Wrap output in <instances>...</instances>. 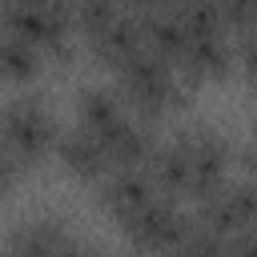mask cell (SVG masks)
Instances as JSON below:
<instances>
[{
    "label": "cell",
    "instance_id": "cell-10",
    "mask_svg": "<svg viewBox=\"0 0 257 257\" xmlns=\"http://www.w3.org/2000/svg\"><path fill=\"white\" fill-rule=\"evenodd\" d=\"M56 157H60V165L72 173V177H80V181H100L104 173H108V153H104V141L92 133V128H84V124H72V128H64L60 137H56Z\"/></svg>",
    "mask_w": 257,
    "mask_h": 257
},
{
    "label": "cell",
    "instance_id": "cell-23",
    "mask_svg": "<svg viewBox=\"0 0 257 257\" xmlns=\"http://www.w3.org/2000/svg\"><path fill=\"white\" fill-rule=\"evenodd\" d=\"M245 169H249V181H257V137H253V145L245 149Z\"/></svg>",
    "mask_w": 257,
    "mask_h": 257
},
{
    "label": "cell",
    "instance_id": "cell-14",
    "mask_svg": "<svg viewBox=\"0 0 257 257\" xmlns=\"http://www.w3.org/2000/svg\"><path fill=\"white\" fill-rule=\"evenodd\" d=\"M124 112H128V108H124V100H120L116 88L88 84V88H80V96H76V124L92 128L96 137H100L104 128H112Z\"/></svg>",
    "mask_w": 257,
    "mask_h": 257
},
{
    "label": "cell",
    "instance_id": "cell-19",
    "mask_svg": "<svg viewBox=\"0 0 257 257\" xmlns=\"http://www.w3.org/2000/svg\"><path fill=\"white\" fill-rule=\"evenodd\" d=\"M233 64H241V72L249 80H257V24L237 32V40H233Z\"/></svg>",
    "mask_w": 257,
    "mask_h": 257
},
{
    "label": "cell",
    "instance_id": "cell-9",
    "mask_svg": "<svg viewBox=\"0 0 257 257\" xmlns=\"http://www.w3.org/2000/svg\"><path fill=\"white\" fill-rule=\"evenodd\" d=\"M177 72L189 84L229 76L233 72V40L225 32H197V36H189L181 56H177Z\"/></svg>",
    "mask_w": 257,
    "mask_h": 257
},
{
    "label": "cell",
    "instance_id": "cell-18",
    "mask_svg": "<svg viewBox=\"0 0 257 257\" xmlns=\"http://www.w3.org/2000/svg\"><path fill=\"white\" fill-rule=\"evenodd\" d=\"M161 257H225V237H217L213 229H205V225H189V233L169 249V253H161Z\"/></svg>",
    "mask_w": 257,
    "mask_h": 257
},
{
    "label": "cell",
    "instance_id": "cell-24",
    "mask_svg": "<svg viewBox=\"0 0 257 257\" xmlns=\"http://www.w3.org/2000/svg\"><path fill=\"white\" fill-rule=\"evenodd\" d=\"M253 137H257V124H253Z\"/></svg>",
    "mask_w": 257,
    "mask_h": 257
},
{
    "label": "cell",
    "instance_id": "cell-3",
    "mask_svg": "<svg viewBox=\"0 0 257 257\" xmlns=\"http://www.w3.org/2000/svg\"><path fill=\"white\" fill-rule=\"evenodd\" d=\"M56 116L48 112V104L40 96H16L0 108V149L20 165H36L56 149Z\"/></svg>",
    "mask_w": 257,
    "mask_h": 257
},
{
    "label": "cell",
    "instance_id": "cell-21",
    "mask_svg": "<svg viewBox=\"0 0 257 257\" xmlns=\"http://www.w3.org/2000/svg\"><path fill=\"white\" fill-rule=\"evenodd\" d=\"M225 257H257V225L225 237Z\"/></svg>",
    "mask_w": 257,
    "mask_h": 257
},
{
    "label": "cell",
    "instance_id": "cell-4",
    "mask_svg": "<svg viewBox=\"0 0 257 257\" xmlns=\"http://www.w3.org/2000/svg\"><path fill=\"white\" fill-rule=\"evenodd\" d=\"M189 225H193V213L181 209V197H165V193H157V197L145 201L128 221H120L128 245L141 249V253H157V257L169 253V249L189 233Z\"/></svg>",
    "mask_w": 257,
    "mask_h": 257
},
{
    "label": "cell",
    "instance_id": "cell-25",
    "mask_svg": "<svg viewBox=\"0 0 257 257\" xmlns=\"http://www.w3.org/2000/svg\"><path fill=\"white\" fill-rule=\"evenodd\" d=\"M0 8H4V0H0Z\"/></svg>",
    "mask_w": 257,
    "mask_h": 257
},
{
    "label": "cell",
    "instance_id": "cell-8",
    "mask_svg": "<svg viewBox=\"0 0 257 257\" xmlns=\"http://www.w3.org/2000/svg\"><path fill=\"white\" fill-rule=\"evenodd\" d=\"M153 197H157V185L145 165H108V173L96 181V201L112 221H128Z\"/></svg>",
    "mask_w": 257,
    "mask_h": 257
},
{
    "label": "cell",
    "instance_id": "cell-16",
    "mask_svg": "<svg viewBox=\"0 0 257 257\" xmlns=\"http://www.w3.org/2000/svg\"><path fill=\"white\" fill-rule=\"evenodd\" d=\"M44 64V52L0 28V80H32Z\"/></svg>",
    "mask_w": 257,
    "mask_h": 257
},
{
    "label": "cell",
    "instance_id": "cell-2",
    "mask_svg": "<svg viewBox=\"0 0 257 257\" xmlns=\"http://www.w3.org/2000/svg\"><path fill=\"white\" fill-rule=\"evenodd\" d=\"M0 28L36 44L44 56H68L72 52V4L68 0H4Z\"/></svg>",
    "mask_w": 257,
    "mask_h": 257
},
{
    "label": "cell",
    "instance_id": "cell-27",
    "mask_svg": "<svg viewBox=\"0 0 257 257\" xmlns=\"http://www.w3.org/2000/svg\"><path fill=\"white\" fill-rule=\"evenodd\" d=\"M32 4H36V0H32Z\"/></svg>",
    "mask_w": 257,
    "mask_h": 257
},
{
    "label": "cell",
    "instance_id": "cell-7",
    "mask_svg": "<svg viewBox=\"0 0 257 257\" xmlns=\"http://www.w3.org/2000/svg\"><path fill=\"white\" fill-rule=\"evenodd\" d=\"M84 241L56 217H28L8 233V257H84Z\"/></svg>",
    "mask_w": 257,
    "mask_h": 257
},
{
    "label": "cell",
    "instance_id": "cell-20",
    "mask_svg": "<svg viewBox=\"0 0 257 257\" xmlns=\"http://www.w3.org/2000/svg\"><path fill=\"white\" fill-rule=\"evenodd\" d=\"M217 4H221V16H225V28L241 32V28L257 24V0H217Z\"/></svg>",
    "mask_w": 257,
    "mask_h": 257
},
{
    "label": "cell",
    "instance_id": "cell-1",
    "mask_svg": "<svg viewBox=\"0 0 257 257\" xmlns=\"http://www.w3.org/2000/svg\"><path fill=\"white\" fill-rule=\"evenodd\" d=\"M112 72H116V92H120L124 108L137 112V116H145V120H157V116L177 112L189 100V88H193L177 72V64L169 56H161V52H153L145 44L120 68H112Z\"/></svg>",
    "mask_w": 257,
    "mask_h": 257
},
{
    "label": "cell",
    "instance_id": "cell-17",
    "mask_svg": "<svg viewBox=\"0 0 257 257\" xmlns=\"http://www.w3.org/2000/svg\"><path fill=\"white\" fill-rule=\"evenodd\" d=\"M173 12L189 28V36H197V32H225V16H221L217 0H173Z\"/></svg>",
    "mask_w": 257,
    "mask_h": 257
},
{
    "label": "cell",
    "instance_id": "cell-26",
    "mask_svg": "<svg viewBox=\"0 0 257 257\" xmlns=\"http://www.w3.org/2000/svg\"><path fill=\"white\" fill-rule=\"evenodd\" d=\"M4 257H8V253H4Z\"/></svg>",
    "mask_w": 257,
    "mask_h": 257
},
{
    "label": "cell",
    "instance_id": "cell-22",
    "mask_svg": "<svg viewBox=\"0 0 257 257\" xmlns=\"http://www.w3.org/2000/svg\"><path fill=\"white\" fill-rule=\"evenodd\" d=\"M16 177H20V165H16V161H12V157H8L4 149H0V201H4L8 193H12Z\"/></svg>",
    "mask_w": 257,
    "mask_h": 257
},
{
    "label": "cell",
    "instance_id": "cell-15",
    "mask_svg": "<svg viewBox=\"0 0 257 257\" xmlns=\"http://www.w3.org/2000/svg\"><path fill=\"white\" fill-rule=\"evenodd\" d=\"M137 20H141L145 48H153V52H161V56H169V60L177 64V56H181V48H185V40H189V28L181 24V16H177L173 8H161V12L137 16Z\"/></svg>",
    "mask_w": 257,
    "mask_h": 257
},
{
    "label": "cell",
    "instance_id": "cell-12",
    "mask_svg": "<svg viewBox=\"0 0 257 257\" xmlns=\"http://www.w3.org/2000/svg\"><path fill=\"white\" fill-rule=\"evenodd\" d=\"M104 141V153L112 165H145L149 153L157 149V133H153V120L137 116V112H124L112 128L100 133Z\"/></svg>",
    "mask_w": 257,
    "mask_h": 257
},
{
    "label": "cell",
    "instance_id": "cell-6",
    "mask_svg": "<svg viewBox=\"0 0 257 257\" xmlns=\"http://www.w3.org/2000/svg\"><path fill=\"white\" fill-rule=\"evenodd\" d=\"M177 141H181V149L189 157V169H193V185H189L193 201L205 197V193H213L221 181H229L225 173H229L233 149H229V141L221 133H213L209 124H189V128L177 133Z\"/></svg>",
    "mask_w": 257,
    "mask_h": 257
},
{
    "label": "cell",
    "instance_id": "cell-5",
    "mask_svg": "<svg viewBox=\"0 0 257 257\" xmlns=\"http://www.w3.org/2000/svg\"><path fill=\"white\" fill-rule=\"evenodd\" d=\"M197 225L213 229L217 237H233L257 225V181H221L213 193L197 197Z\"/></svg>",
    "mask_w": 257,
    "mask_h": 257
},
{
    "label": "cell",
    "instance_id": "cell-13",
    "mask_svg": "<svg viewBox=\"0 0 257 257\" xmlns=\"http://www.w3.org/2000/svg\"><path fill=\"white\" fill-rule=\"evenodd\" d=\"M145 169H149V177H153L157 193H165V197H189L193 169H189V157H185V149H181V141H177V137L157 141V149L149 153Z\"/></svg>",
    "mask_w": 257,
    "mask_h": 257
},
{
    "label": "cell",
    "instance_id": "cell-11",
    "mask_svg": "<svg viewBox=\"0 0 257 257\" xmlns=\"http://www.w3.org/2000/svg\"><path fill=\"white\" fill-rule=\"evenodd\" d=\"M88 40V52L100 60V64H108V68H120L141 44H145V36H141V20L133 16V12H116L108 24H100L96 32H88L84 36Z\"/></svg>",
    "mask_w": 257,
    "mask_h": 257
}]
</instances>
